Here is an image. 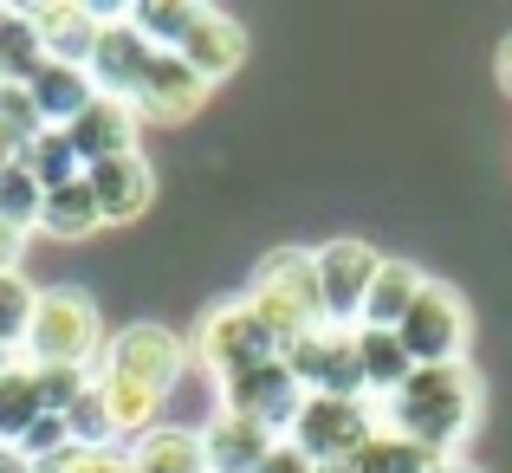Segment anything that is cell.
Here are the masks:
<instances>
[{
    "instance_id": "6da1fadb",
    "label": "cell",
    "mask_w": 512,
    "mask_h": 473,
    "mask_svg": "<svg viewBox=\"0 0 512 473\" xmlns=\"http://www.w3.org/2000/svg\"><path fill=\"white\" fill-rule=\"evenodd\" d=\"M188 370V337H175L169 324H124L117 337H104L98 357V396L111 409L117 441H137L143 428H156V409L169 402V389Z\"/></svg>"
},
{
    "instance_id": "7a4b0ae2",
    "label": "cell",
    "mask_w": 512,
    "mask_h": 473,
    "mask_svg": "<svg viewBox=\"0 0 512 473\" xmlns=\"http://www.w3.org/2000/svg\"><path fill=\"white\" fill-rule=\"evenodd\" d=\"M480 376L474 363H441V370H409L402 376V389L383 402V422L389 435L415 441L422 454H435V461H454V448H461L467 435H474L480 422Z\"/></svg>"
},
{
    "instance_id": "3957f363",
    "label": "cell",
    "mask_w": 512,
    "mask_h": 473,
    "mask_svg": "<svg viewBox=\"0 0 512 473\" xmlns=\"http://www.w3.org/2000/svg\"><path fill=\"white\" fill-rule=\"evenodd\" d=\"M26 370H98L104 357V318L85 286H46L33 299L26 324Z\"/></svg>"
},
{
    "instance_id": "277c9868",
    "label": "cell",
    "mask_w": 512,
    "mask_h": 473,
    "mask_svg": "<svg viewBox=\"0 0 512 473\" xmlns=\"http://www.w3.org/2000/svg\"><path fill=\"white\" fill-rule=\"evenodd\" d=\"M247 305L260 312V324L279 337V350L299 344L305 331L325 324V299H318V266H312V247H279L253 266V286H247Z\"/></svg>"
},
{
    "instance_id": "5b68a950",
    "label": "cell",
    "mask_w": 512,
    "mask_h": 473,
    "mask_svg": "<svg viewBox=\"0 0 512 473\" xmlns=\"http://www.w3.org/2000/svg\"><path fill=\"white\" fill-rule=\"evenodd\" d=\"M402 357L415 370H441V363H467V344H474V312L467 299L448 286V279H428L422 299L409 305V318L396 324Z\"/></svg>"
},
{
    "instance_id": "8992f818",
    "label": "cell",
    "mask_w": 512,
    "mask_h": 473,
    "mask_svg": "<svg viewBox=\"0 0 512 473\" xmlns=\"http://www.w3.org/2000/svg\"><path fill=\"white\" fill-rule=\"evenodd\" d=\"M188 357H195L214 383H227V376L253 370V363H273L279 357V337L260 324V312H253L247 299H221V305H208V312H201Z\"/></svg>"
},
{
    "instance_id": "52a82bcc",
    "label": "cell",
    "mask_w": 512,
    "mask_h": 473,
    "mask_svg": "<svg viewBox=\"0 0 512 473\" xmlns=\"http://www.w3.org/2000/svg\"><path fill=\"white\" fill-rule=\"evenodd\" d=\"M370 435H376V409L370 402H350V396H305L299 422L286 428V441L318 467H344Z\"/></svg>"
},
{
    "instance_id": "ba28073f",
    "label": "cell",
    "mask_w": 512,
    "mask_h": 473,
    "mask_svg": "<svg viewBox=\"0 0 512 473\" xmlns=\"http://www.w3.org/2000/svg\"><path fill=\"white\" fill-rule=\"evenodd\" d=\"M299 409H305V389H299V376L286 370V357L253 363V370H240V376L221 383V415H240V422L266 428V435H286V428L299 422Z\"/></svg>"
},
{
    "instance_id": "9c48e42d",
    "label": "cell",
    "mask_w": 512,
    "mask_h": 473,
    "mask_svg": "<svg viewBox=\"0 0 512 473\" xmlns=\"http://www.w3.org/2000/svg\"><path fill=\"white\" fill-rule=\"evenodd\" d=\"M286 370L299 376L305 396H350L363 402V370H357V331H338V324H318L299 344L279 350Z\"/></svg>"
},
{
    "instance_id": "30bf717a",
    "label": "cell",
    "mask_w": 512,
    "mask_h": 473,
    "mask_svg": "<svg viewBox=\"0 0 512 473\" xmlns=\"http://www.w3.org/2000/svg\"><path fill=\"white\" fill-rule=\"evenodd\" d=\"M312 266H318V299H325V324L338 331H357V312H363V292H370L383 253L370 240H325L312 247Z\"/></svg>"
},
{
    "instance_id": "8fae6325",
    "label": "cell",
    "mask_w": 512,
    "mask_h": 473,
    "mask_svg": "<svg viewBox=\"0 0 512 473\" xmlns=\"http://www.w3.org/2000/svg\"><path fill=\"white\" fill-rule=\"evenodd\" d=\"M150 59H156V46L137 33V26H130V7H124V13H117V20L98 33V46H91V65H85V72H91V91H98V98L130 104V91L143 85Z\"/></svg>"
},
{
    "instance_id": "7c38bea8",
    "label": "cell",
    "mask_w": 512,
    "mask_h": 473,
    "mask_svg": "<svg viewBox=\"0 0 512 473\" xmlns=\"http://www.w3.org/2000/svg\"><path fill=\"white\" fill-rule=\"evenodd\" d=\"M201 104H208V85H201V78L188 72L175 52H156L150 72H143V85L130 91V111H137V124H188Z\"/></svg>"
},
{
    "instance_id": "4fadbf2b",
    "label": "cell",
    "mask_w": 512,
    "mask_h": 473,
    "mask_svg": "<svg viewBox=\"0 0 512 473\" xmlns=\"http://www.w3.org/2000/svg\"><path fill=\"white\" fill-rule=\"evenodd\" d=\"M117 13L124 7H20V20L39 33V46H46L52 65H78V72H85L98 33L117 20Z\"/></svg>"
},
{
    "instance_id": "5bb4252c",
    "label": "cell",
    "mask_w": 512,
    "mask_h": 473,
    "mask_svg": "<svg viewBox=\"0 0 512 473\" xmlns=\"http://www.w3.org/2000/svg\"><path fill=\"white\" fill-rule=\"evenodd\" d=\"M175 59L188 65V72L201 78V85H221V78H234L240 72V59H247V26L240 20H227L221 7H201L195 13V26H188V39L175 46Z\"/></svg>"
},
{
    "instance_id": "9a60e30c",
    "label": "cell",
    "mask_w": 512,
    "mask_h": 473,
    "mask_svg": "<svg viewBox=\"0 0 512 473\" xmlns=\"http://www.w3.org/2000/svg\"><path fill=\"white\" fill-rule=\"evenodd\" d=\"M85 188H91V201H98L104 227H124V221H137V214L156 201V169L143 162V150H130V156H117V162L85 169Z\"/></svg>"
},
{
    "instance_id": "2e32d148",
    "label": "cell",
    "mask_w": 512,
    "mask_h": 473,
    "mask_svg": "<svg viewBox=\"0 0 512 473\" xmlns=\"http://www.w3.org/2000/svg\"><path fill=\"white\" fill-rule=\"evenodd\" d=\"M65 137H72L78 169H98V162H117L137 150V111L117 98H91V111L78 124H65Z\"/></svg>"
},
{
    "instance_id": "e0dca14e",
    "label": "cell",
    "mask_w": 512,
    "mask_h": 473,
    "mask_svg": "<svg viewBox=\"0 0 512 473\" xmlns=\"http://www.w3.org/2000/svg\"><path fill=\"white\" fill-rule=\"evenodd\" d=\"M422 286H428V273H422L415 260H396V253H383V266H376L370 292H363L357 324H363V331H396V324L409 318V305L422 299Z\"/></svg>"
},
{
    "instance_id": "ac0fdd59",
    "label": "cell",
    "mask_w": 512,
    "mask_h": 473,
    "mask_svg": "<svg viewBox=\"0 0 512 473\" xmlns=\"http://www.w3.org/2000/svg\"><path fill=\"white\" fill-rule=\"evenodd\" d=\"M273 441H286V435H266V428L240 422V415H214L208 435H201V461H208V473H260Z\"/></svg>"
},
{
    "instance_id": "d6986e66",
    "label": "cell",
    "mask_w": 512,
    "mask_h": 473,
    "mask_svg": "<svg viewBox=\"0 0 512 473\" xmlns=\"http://www.w3.org/2000/svg\"><path fill=\"white\" fill-rule=\"evenodd\" d=\"M33 104H39V124L46 130H65V124H78V117L91 111V98H98V91H91V72H78V65H39V78L33 85Z\"/></svg>"
},
{
    "instance_id": "ffe728a7",
    "label": "cell",
    "mask_w": 512,
    "mask_h": 473,
    "mask_svg": "<svg viewBox=\"0 0 512 473\" xmlns=\"http://www.w3.org/2000/svg\"><path fill=\"white\" fill-rule=\"evenodd\" d=\"M124 454H130V467H137V473H208L195 428H143Z\"/></svg>"
},
{
    "instance_id": "44dd1931",
    "label": "cell",
    "mask_w": 512,
    "mask_h": 473,
    "mask_svg": "<svg viewBox=\"0 0 512 473\" xmlns=\"http://www.w3.org/2000/svg\"><path fill=\"white\" fill-rule=\"evenodd\" d=\"M357 370H363V402H389L415 363L402 357L396 331H363V324H357Z\"/></svg>"
},
{
    "instance_id": "7402d4cb",
    "label": "cell",
    "mask_w": 512,
    "mask_h": 473,
    "mask_svg": "<svg viewBox=\"0 0 512 473\" xmlns=\"http://www.w3.org/2000/svg\"><path fill=\"white\" fill-rule=\"evenodd\" d=\"M98 227H104V214H98V201H91L85 175L52 188V195L39 201V234H52V240H91Z\"/></svg>"
},
{
    "instance_id": "603a6c76",
    "label": "cell",
    "mask_w": 512,
    "mask_h": 473,
    "mask_svg": "<svg viewBox=\"0 0 512 473\" xmlns=\"http://www.w3.org/2000/svg\"><path fill=\"white\" fill-rule=\"evenodd\" d=\"M39 65H46L39 33L20 20V7H0V85H33Z\"/></svg>"
},
{
    "instance_id": "cb8c5ba5",
    "label": "cell",
    "mask_w": 512,
    "mask_h": 473,
    "mask_svg": "<svg viewBox=\"0 0 512 473\" xmlns=\"http://www.w3.org/2000/svg\"><path fill=\"white\" fill-rule=\"evenodd\" d=\"M435 467H441L435 454H422L415 441L389 435V428H376V435L344 461V473H435Z\"/></svg>"
},
{
    "instance_id": "d4e9b609",
    "label": "cell",
    "mask_w": 512,
    "mask_h": 473,
    "mask_svg": "<svg viewBox=\"0 0 512 473\" xmlns=\"http://www.w3.org/2000/svg\"><path fill=\"white\" fill-rule=\"evenodd\" d=\"M39 415H46V409H39L33 370H26V363H7V370H0V448H13Z\"/></svg>"
},
{
    "instance_id": "484cf974",
    "label": "cell",
    "mask_w": 512,
    "mask_h": 473,
    "mask_svg": "<svg viewBox=\"0 0 512 473\" xmlns=\"http://www.w3.org/2000/svg\"><path fill=\"white\" fill-rule=\"evenodd\" d=\"M20 169L33 175V182L46 188V195L85 175V169H78V156H72V137H65V130H39L33 143H20Z\"/></svg>"
},
{
    "instance_id": "4316f807",
    "label": "cell",
    "mask_w": 512,
    "mask_h": 473,
    "mask_svg": "<svg viewBox=\"0 0 512 473\" xmlns=\"http://www.w3.org/2000/svg\"><path fill=\"white\" fill-rule=\"evenodd\" d=\"M59 422H65V441H72V448H124L117 428H111V409H104V396H98V376L85 383V396H78Z\"/></svg>"
},
{
    "instance_id": "83f0119b",
    "label": "cell",
    "mask_w": 512,
    "mask_h": 473,
    "mask_svg": "<svg viewBox=\"0 0 512 473\" xmlns=\"http://www.w3.org/2000/svg\"><path fill=\"white\" fill-rule=\"evenodd\" d=\"M195 13L201 7H188V0H150V7H130V26H137L156 52H175L188 39V26H195Z\"/></svg>"
},
{
    "instance_id": "f1b7e54d",
    "label": "cell",
    "mask_w": 512,
    "mask_h": 473,
    "mask_svg": "<svg viewBox=\"0 0 512 473\" xmlns=\"http://www.w3.org/2000/svg\"><path fill=\"white\" fill-rule=\"evenodd\" d=\"M39 201H46V188H39L20 162H7V169H0V227L33 234V227H39Z\"/></svg>"
},
{
    "instance_id": "f546056e",
    "label": "cell",
    "mask_w": 512,
    "mask_h": 473,
    "mask_svg": "<svg viewBox=\"0 0 512 473\" xmlns=\"http://www.w3.org/2000/svg\"><path fill=\"white\" fill-rule=\"evenodd\" d=\"M33 299H39V286H26L20 273H0V350H20L26 344Z\"/></svg>"
},
{
    "instance_id": "4dcf8cb0",
    "label": "cell",
    "mask_w": 512,
    "mask_h": 473,
    "mask_svg": "<svg viewBox=\"0 0 512 473\" xmlns=\"http://www.w3.org/2000/svg\"><path fill=\"white\" fill-rule=\"evenodd\" d=\"M0 130H7L13 143H33L39 130H46V124H39V104H33V91H26V85H0Z\"/></svg>"
},
{
    "instance_id": "1f68e13d",
    "label": "cell",
    "mask_w": 512,
    "mask_h": 473,
    "mask_svg": "<svg viewBox=\"0 0 512 473\" xmlns=\"http://www.w3.org/2000/svg\"><path fill=\"white\" fill-rule=\"evenodd\" d=\"M33 473H137V467H130L124 448H65L59 461H46Z\"/></svg>"
},
{
    "instance_id": "d6a6232c",
    "label": "cell",
    "mask_w": 512,
    "mask_h": 473,
    "mask_svg": "<svg viewBox=\"0 0 512 473\" xmlns=\"http://www.w3.org/2000/svg\"><path fill=\"white\" fill-rule=\"evenodd\" d=\"M33 383H39V409H46V415H65L78 396H85L91 370H33Z\"/></svg>"
},
{
    "instance_id": "836d02e7",
    "label": "cell",
    "mask_w": 512,
    "mask_h": 473,
    "mask_svg": "<svg viewBox=\"0 0 512 473\" xmlns=\"http://www.w3.org/2000/svg\"><path fill=\"white\" fill-rule=\"evenodd\" d=\"M312 467H318V461H305L292 441H273V454L260 461V473H312Z\"/></svg>"
},
{
    "instance_id": "e575fe53",
    "label": "cell",
    "mask_w": 512,
    "mask_h": 473,
    "mask_svg": "<svg viewBox=\"0 0 512 473\" xmlns=\"http://www.w3.org/2000/svg\"><path fill=\"white\" fill-rule=\"evenodd\" d=\"M20 253H26V234L0 227V273H20Z\"/></svg>"
},
{
    "instance_id": "d590c367",
    "label": "cell",
    "mask_w": 512,
    "mask_h": 473,
    "mask_svg": "<svg viewBox=\"0 0 512 473\" xmlns=\"http://www.w3.org/2000/svg\"><path fill=\"white\" fill-rule=\"evenodd\" d=\"M0 473H33V467H26V461H20L13 448H0Z\"/></svg>"
},
{
    "instance_id": "8d00e7d4",
    "label": "cell",
    "mask_w": 512,
    "mask_h": 473,
    "mask_svg": "<svg viewBox=\"0 0 512 473\" xmlns=\"http://www.w3.org/2000/svg\"><path fill=\"white\" fill-rule=\"evenodd\" d=\"M7 162H20V143H13L7 130H0V169H7Z\"/></svg>"
},
{
    "instance_id": "74e56055",
    "label": "cell",
    "mask_w": 512,
    "mask_h": 473,
    "mask_svg": "<svg viewBox=\"0 0 512 473\" xmlns=\"http://www.w3.org/2000/svg\"><path fill=\"white\" fill-rule=\"evenodd\" d=\"M500 85L512 91V39H506V46H500Z\"/></svg>"
},
{
    "instance_id": "f35d334b",
    "label": "cell",
    "mask_w": 512,
    "mask_h": 473,
    "mask_svg": "<svg viewBox=\"0 0 512 473\" xmlns=\"http://www.w3.org/2000/svg\"><path fill=\"white\" fill-rule=\"evenodd\" d=\"M435 473H480V467H467V461H441Z\"/></svg>"
},
{
    "instance_id": "ab89813d",
    "label": "cell",
    "mask_w": 512,
    "mask_h": 473,
    "mask_svg": "<svg viewBox=\"0 0 512 473\" xmlns=\"http://www.w3.org/2000/svg\"><path fill=\"white\" fill-rule=\"evenodd\" d=\"M7 363H13V350H0V370H7Z\"/></svg>"
},
{
    "instance_id": "60d3db41",
    "label": "cell",
    "mask_w": 512,
    "mask_h": 473,
    "mask_svg": "<svg viewBox=\"0 0 512 473\" xmlns=\"http://www.w3.org/2000/svg\"><path fill=\"white\" fill-rule=\"evenodd\" d=\"M312 473H344V467H312Z\"/></svg>"
}]
</instances>
